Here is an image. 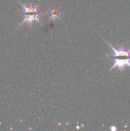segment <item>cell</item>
<instances>
[{
	"instance_id": "obj_2",
	"label": "cell",
	"mask_w": 130,
	"mask_h": 131,
	"mask_svg": "<svg viewBox=\"0 0 130 131\" xmlns=\"http://www.w3.org/2000/svg\"><path fill=\"white\" fill-rule=\"evenodd\" d=\"M104 41L107 42V44L112 48L113 50V54H111L112 58H116V57H130V48L126 49L123 45H119V48L116 49L111 44H110L106 39Z\"/></svg>"
},
{
	"instance_id": "obj_5",
	"label": "cell",
	"mask_w": 130,
	"mask_h": 131,
	"mask_svg": "<svg viewBox=\"0 0 130 131\" xmlns=\"http://www.w3.org/2000/svg\"><path fill=\"white\" fill-rule=\"evenodd\" d=\"M110 129H111V130H116V127H114V126H112V127H110Z\"/></svg>"
},
{
	"instance_id": "obj_3",
	"label": "cell",
	"mask_w": 130,
	"mask_h": 131,
	"mask_svg": "<svg viewBox=\"0 0 130 131\" xmlns=\"http://www.w3.org/2000/svg\"><path fill=\"white\" fill-rule=\"evenodd\" d=\"M110 59L113 61V64L110 68V71H113L115 68H117L119 70L123 71L125 67H126V66L130 67V57H126V58H110Z\"/></svg>"
},
{
	"instance_id": "obj_1",
	"label": "cell",
	"mask_w": 130,
	"mask_h": 131,
	"mask_svg": "<svg viewBox=\"0 0 130 131\" xmlns=\"http://www.w3.org/2000/svg\"><path fill=\"white\" fill-rule=\"evenodd\" d=\"M19 3L22 5L23 7V10H24V12H23V16H24V19H23V21L20 24L22 25L23 23H28V24H32L34 21H37L38 22L40 25H44L41 21H40V18L39 17L43 15V14H45V13H48V12H45V13H43V12H39L38 11V5H31L29 6H27L25 5V4L21 3L19 2Z\"/></svg>"
},
{
	"instance_id": "obj_4",
	"label": "cell",
	"mask_w": 130,
	"mask_h": 131,
	"mask_svg": "<svg viewBox=\"0 0 130 131\" xmlns=\"http://www.w3.org/2000/svg\"><path fill=\"white\" fill-rule=\"evenodd\" d=\"M48 14H49V18L51 20H54L57 18L61 20V18L60 17V10L57 8H54V9L50 8V11Z\"/></svg>"
}]
</instances>
